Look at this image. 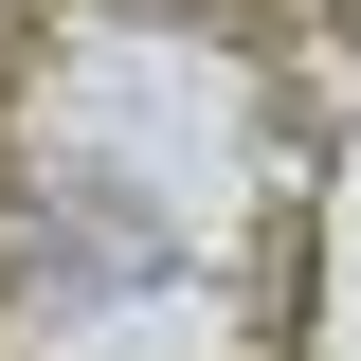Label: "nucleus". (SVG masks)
Wrapping results in <instances>:
<instances>
[{
  "instance_id": "nucleus-1",
  "label": "nucleus",
  "mask_w": 361,
  "mask_h": 361,
  "mask_svg": "<svg viewBox=\"0 0 361 361\" xmlns=\"http://www.w3.org/2000/svg\"><path fill=\"white\" fill-rule=\"evenodd\" d=\"M289 90L199 0H37L0 73V361H271Z\"/></svg>"
}]
</instances>
